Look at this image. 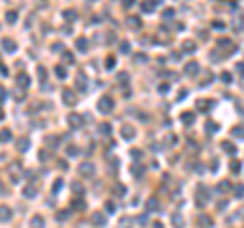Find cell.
Returning <instances> with one entry per match:
<instances>
[{"label":"cell","instance_id":"5","mask_svg":"<svg viewBox=\"0 0 244 228\" xmlns=\"http://www.w3.org/2000/svg\"><path fill=\"white\" fill-rule=\"evenodd\" d=\"M67 122H69L71 128H81V126H83V116H81V114H77V112H73V114H69Z\"/></svg>","mask_w":244,"mask_h":228},{"label":"cell","instance_id":"28","mask_svg":"<svg viewBox=\"0 0 244 228\" xmlns=\"http://www.w3.org/2000/svg\"><path fill=\"white\" fill-rule=\"evenodd\" d=\"M75 84H77V90L86 92V88H88V84H86V78H83V76H80V78H77V81H75Z\"/></svg>","mask_w":244,"mask_h":228},{"label":"cell","instance_id":"11","mask_svg":"<svg viewBox=\"0 0 244 228\" xmlns=\"http://www.w3.org/2000/svg\"><path fill=\"white\" fill-rule=\"evenodd\" d=\"M23 195H24V198H29V200H33V198L37 195V185H35V183H29V185H24Z\"/></svg>","mask_w":244,"mask_h":228},{"label":"cell","instance_id":"52","mask_svg":"<svg viewBox=\"0 0 244 228\" xmlns=\"http://www.w3.org/2000/svg\"><path fill=\"white\" fill-rule=\"evenodd\" d=\"M222 81L228 84V81H230V73H222Z\"/></svg>","mask_w":244,"mask_h":228},{"label":"cell","instance_id":"34","mask_svg":"<svg viewBox=\"0 0 244 228\" xmlns=\"http://www.w3.org/2000/svg\"><path fill=\"white\" fill-rule=\"evenodd\" d=\"M114 63H116V59L110 55L108 59H106V63H104V65H106V69H112V67H114Z\"/></svg>","mask_w":244,"mask_h":228},{"label":"cell","instance_id":"43","mask_svg":"<svg viewBox=\"0 0 244 228\" xmlns=\"http://www.w3.org/2000/svg\"><path fill=\"white\" fill-rule=\"evenodd\" d=\"M171 222L177 224V226H181V222H183V220H181V216H177V214H175V216H171Z\"/></svg>","mask_w":244,"mask_h":228},{"label":"cell","instance_id":"29","mask_svg":"<svg viewBox=\"0 0 244 228\" xmlns=\"http://www.w3.org/2000/svg\"><path fill=\"white\" fill-rule=\"evenodd\" d=\"M18 151H27L29 149V138H18Z\"/></svg>","mask_w":244,"mask_h":228},{"label":"cell","instance_id":"51","mask_svg":"<svg viewBox=\"0 0 244 228\" xmlns=\"http://www.w3.org/2000/svg\"><path fill=\"white\" fill-rule=\"evenodd\" d=\"M61 47H63L61 43H53V47H51V49H53V51H61Z\"/></svg>","mask_w":244,"mask_h":228},{"label":"cell","instance_id":"41","mask_svg":"<svg viewBox=\"0 0 244 228\" xmlns=\"http://www.w3.org/2000/svg\"><path fill=\"white\" fill-rule=\"evenodd\" d=\"M61 187H63V181H61V179H57V181L53 183V192H55V194H57V192L61 190Z\"/></svg>","mask_w":244,"mask_h":228},{"label":"cell","instance_id":"36","mask_svg":"<svg viewBox=\"0 0 244 228\" xmlns=\"http://www.w3.org/2000/svg\"><path fill=\"white\" fill-rule=\"evenodd\" d=\"M183 122H185V124H191V122H193V114H191V112L183 114Z\"/></svg>","mask_w":244,"mask_h":228},{"label":"cell","instance_id":"56","mask_svg":"<svg viewBox=\"0 0 244 228\" xmlns=\"http://www.w3.org/2000/svg\"><path fill=\"white\" fill-rule=\"evenodd\" d=\"M0 73H2V76H6V73H8V69L4 67V65H0Z\"/></svg>","mask_w":244,"mask_h":228},{"label":"cell","instance_id":"3","mask_svg":"<svg viewBox=\"0 0 244 228\" xmlns=\"http://www.w3.org/2000/svg\"><path fill=\"white\" fill-rule=\"evenodd\" d=\"M94 173H96V165H94L92 161H83V163H80V175L81 177H92Z\"/></svg>","mask_w":244,"mask_h":228},{"label":"cell","instance_id":"53","mask_svg":"<svg viewBox=\"0 0 244 228\" xmlns=\"http://www.w3.org/2000/svg\"><path fill=\"white\" fill-rule=\"evenodd\" d=\"M4 98H6V90H4V88H0V100H4Z\"/></svg>","mask_w":244,"mask_h":228},{"label":"cell","instance_id":"42","mask_svg":"<svg viewBox=\"0 0 244 228\" xmlns=\"http://www.w3.org/2000/svg\"><path fill=\"white\" fill-rule=\"evenodd\" d=\"M118 81H120V84H126L128 81V73H118Z\"/></svg>","mask_w":244,"mask_h":228},{"label":"cell","instance_id":"57","mask_svg":"<svg viewBox=\"0 0 244 228\" xmlns=\"http://www.w3.org/2000/svg\"><path fill=\"white\" fill-rule=\"evenodd\" d=\"M2 118H4V112H2V108H0V120H2Z\"/></svg>","mask_w":244,"mask_h":228},{"label":"cell","instance_id":"7","mask_svg":"<svg viewBox=\"0 0 244 228\" xmlns=\"http://www.w3.org/2000/svg\"><path fill=\"white\" fill-rule=\"evenodd\" d=\"M134 135H136V130H134L132 126L124 124L122 128H120V137L124 138V141H132V138H134Z\"/></svg>","mask_w":244,"mask_h":228},{"label":"cell","instance_id":"40","mask_svg":"<svg viewBox=\"0 0 244 228\" xmlns=\"http://www.w3.org/2000/svg\"><path fill=\"white\" fill-rule=\"evenodd\" d=\"M77 153H80V149H77V147H67V155H69V157L77 155Z\"/></svg>","mask_w":244,"mask_h":228},{"label":"cell","instance_id":"13","mask_svg":"<svg viewBox=\"0 0 244 228\" xmlns=\"http://www.w3.org/2000/svg\"><path fill=\"white\" fill-rule=\"evenodd\" d=\"M63 102L71 106V104H75V102H77V98H75V94H73L71 90H63Z\"/></svg>","mask_w":244,"mask_h":228},{"label":"cell","instance_id":"15","mask_svg":"<svg viewBox=\"0 0 244 228\" xmlns=\"http://www.w3.org/2000/svg\"><path fill=\"white\" fill-rule=\"evenodd\" d=\"M198 71H199V65L195 63V61H189V63L185 65V73L187 76H195Z\"/></svg>","mask_w":244,"mask_h":228},{"label":"cell","instance_id":"55","mask_svg":"<svg viewBox=\"0 0 244 228\" xmlns=\"http://www.w3.org/2000/svg\"><path fill=\"white\" fill-rule=\"evenodd\" d=\"M232 171H240V163H232Z\"/></svg>","mask_w":244,"mask_h":228},{"label":"cell","instance_id":"24","mask_svg":"<svg viewBox=\"0 0 244 228\" xmlns=\"http://www.w3.org/2000/svg\"><path fill=\"white\" fill-rule=\"evenodd\" d=\"M147 210H149V212H157V210H159V202H157L155 198H151V200L147 202Z\"/></svg>","mask_w":244,"mask_h":228},{"label":"cell","instance_id":"10","mask_svg":"<svg viewBox=\"0 0 244 228\" xmlns=\"http://www.w3.org/2000/svg\"><path fill=\"white\" fill-rule=\"evenodd\" d=\"M2 49H4L6 53H14V51H16V43L6 37V39H2Z\"/></svg>","mask_w":244,"mask_h":228},{"label":"cell","instance_id":"38","mask_svg":"<svg viewBox=\"0 0 244 228\" xmlns=\"http://www.w3.org/2000/svg\"><path fill=\"white\" fill-rule=\"evenodd\" d=\"M198 222H199V224H208V226L212 224V220H209L208 216H198Z\"/></svg>","mask_w":244,"mask_h":228},{"label":"cell","instance_id":"35","mask_svg":"<svg viewBox=\"0 0 244 228\" xmlns=\"http://www.w3.org/2000/svg\"><path fill=\"white\" fill-rule=\"evenodd\" d=\"M134 61H136V63H144V61H149V57L144 55V53H139V55L134 57Z\"/></svg>","mask_w":244,"mask_h":228},{"label":"cell","instance_id":"16","mask_svg":"<svg viewBox=\"0 0 244 228\" xmlns=\"http://www.w3.org/2000/svg\"><path fill=\"white\" fill-rule=\"evenodd\" d=\"M126 24L130 27V29L139 31V29H140V19H139V16H128V19H126Z\"/></svg>","mask_w":244,"mask_h":228},{"label":"cell","instance_id":"18","mask_svg":"<svg viewBox=\"0 0 244 228\" xmlns=\"http://www.w3.org/2000/svg\"><path fill=\"white\" fill-rule=\"evenodd\" d=\"M61 59H63V63H65V65H71V63H75V59H73V53H69V51H63V53H61Z\"/></svg>","mask_w":244,"mask_h":228},{"label":"cell","instance_id":"54","mask_svg":"<svg viewBox=\"0 0 244 228\" xmlns=\"http://www.w3.org/2000/svg\"><path fill=\"white\" fill-rule=\"evenodd\" d=\"M0 195H6V187L2 185V181H0Z\"/></svg>","mask_w":244,"mask_h":228},{"label":"cell","instance_id":"31","mask_svg":"<svg viewBox=\"0 0 244 228\" xmlns=\"http://www.w3.org/2000/svg\"><path fill=\"white\" fill-rule=\"evenodd\" d=\"M14 98H16V100H23V98H24V90H23V86H18V88L14 90Z\"/></svg>","mask_w":244,"mask_h":228},{"label":"cell","instance_id":"47","mask_svg":"<svg viewBox=\"0 0 244 228\" xmlns=\"http://www.w3.org/2000/svg\"><path fill=\"white\" fill-rule=\"evenodd\" d=\"M106 212H108V214L114 212V204H112V202H106Z\"/></svg>","mask_w":244,"mask_h":228},{"label":"cell","instance_id":"2","mask_svg":"<svg viewBox=\"0 0 244 228\" xmlns=\"http://www.w3.org/2000/svg\"><path fill=\"white\" fill-rule=\"evenodd\" d=\"M98 110L102 114H108L114 110V100L110 98V96H102L100 100H98Z\"/></svg>","mask_w":244,"mask_h":228},{"label":"cell","instance_id":"49","mask_svg":"<svg viewBox=\"0 0 244 228\" xmlns=\"http://www.w3.org/2000/svg\"><path fill=\"white\" fill-rule=\"evenodd\" d=\"M132 4H134V0H122V6H124V8H130Z\"/></svg>","mask_w":244,"mask_h":228},{"label":"cell","instance_id":"14","mask_svg":"<svg viewBox=\"0 0 244 228\" xmlns=\"http://www.w3.org/2000/svg\"><path fill=\"white\" fill-rule=\"evenodd\" d=\"M75 47H77V51L86 53V51H88V47H90V43H88V39H86V37H80V39L75 41Z\"/></svg>","mask_w":244,"mask_h":228},{"label":"cell","instance_id":"17","mask_svg":"<svg viewBox=\"0 0 244 228\" xmlns=\"http://www.w3.org/2000/svg\"><path fill=\"white\" fill-rule=\"evenodd\" d=\"M140 8H142V12H147V14L153 12L155 10V0H144V2L140 4Z\"/></svg>","mask_w":244,"mask_h":228},{"label":"cell","instance_id":"20","mask_svg":"<svg viewBox=\"0 0 244 228\" xmlns=\"http://www.w3.org/2000/svg\"><path fill=\"white\" fill-rule=\"evenodd\" d=\"M69 216H71L69 210H59L57 214H55V220H59V222H65V220H67Z\"/></svg>","mask_w":244,"mask_h":228},{"label":"cell","instance_id":"45","mask_svg":"<svg viewBox=\"0 0 244 228\" xmlns=\"http://www.w3.org/2000/svg\"><path fill=\"white\" fill-rule=\"evenodd\" d=\"M49 155H51V153H49L47 149H43V151L39 153V159H49Z\"/></svg>","mask_w":244,"mask_h":228},{"label":"cell","instance_id":"37","mask_svg":"<svg viewBox=\"0 0 244 228\" xmlns=\"http://www.w3.org/2000/svg\"><path fill=\"white\" fill-rule=\"evenodd\" d=\"M120 51H122V53H128V51H130V45H128V41H122V43H120Z\"/></svg>","mask_w":244,"mask_h":228},{"label":"cell","instance_id":"23","mask_svg":"<svg viewBox=\"0 0 244 228\" xmlns=\"http://www.w3.org/2000/svg\"><path fill=\"white\" fill-rule=\"evenodd\" d=\"M16 84H18V86H23V88H27V86H29V76H27V73H18Z\"/></svg>","mask_w":244,"mask_h":228},{"label":"cell","instance_id":"25","mask_svg":"<svg viewBox=\"0 0 244 228\" xmlns=\"http://www.w3.org/2000/svg\"><path fill=\"white\" fill-rule=\"evenodd\" d=\"M55 76H57L59 80H65V78H67V71H65V67H63V65H57V67H55Z\"/></svg>","mask_w":244,"mask_h":228},{"label":"cell","instance_id":"9","mask_svg":"<svg viewBox=\"0 0 244 228\" xmlns=\"http://www.w3.org/2000/svg\"><path fill=\"white\" fill-rule=\"evenodd\" d=\"M12 220V210L8 206H0V222H10Z\"/></svg>","mask_w":244,"mask_h":228},{"label":"cell","instance_id":"4","mask_svg":"<svg viewBox=\"0 0 244 228\" xmlns=\"http://www.w3.org/2000/svg\"><path fill=\"white\" fill-rule=\"evenodd\" d=\"M90 222H92L94 226H106V214L100 212V210H96V212L90 214Z\"/></svg>","mask_w":244,"mask_h":228},{"label":"cell","instance_id":"50","mask_svg":"<svg viewBox=\"0 0 244 228\" xmlns=\"http://www.w3.org/2000/svg\"><path fill=\"white\" fill-rule=\"evenodd\" d=\"M236 192H238L236 195H240V198H242V195H244V185H238V187H236Z\"/></svg>","mask_w":244,"mask_h":228},{"label":"cell","instance_id":"19","mask_svg":"<svg viewBox=\"0 0 244 228\" xmlns=\"http://www.w3.org/2000/svg\"><path fill=\"white\" fill-rule=\"evenodd\" d=\"M71 192H73L75 195H83L86 190H83V185H81L80 181H73V183H71Z\"/></svg>","mask_w":244,"mask_h":228},{"label":"cell","instance_id":"1","mask_svg":"<svg viewBox=\"0 0 244 228\" xmlns=\"http://www.w3.org/2000/svg\"><path fill=\"white\" fill-rule=\"evenodd\" d=\"M8 177H10L12 183H18L24 177V169H23V163L21 161H12L8 165Z\"/></svg>","mask_w":244,"mask_h":228},{"label":"cell","instance_id":"39","mask_svg":"<svg viewBox=\"0 0 244 228\" xmlns=\"http://www.w3.org/2000/svg\"><path fill=\"white\" fill-rule=\"evenodd\" d=\"M37 73H39V78H41V80H45L47 71H45V67H43V65H39V67H37Z\"/></svg>","mask_w":244,"mask_h":228},{"label":"cell","instance_id":"32","mask_svg":"<svg viewBox=\"0 0 244 228\" xmlns=\"http://www.w3.org/2000/svg\"><path fill=\"white\" fill-rule=\"evenodd\" d=\"M124 192H126V187H124V185H120V183L114 185V194H116V195H124Z\"/></svg>","mask_w":244,"mask_h":228},{"label":"cell","instance_id":"22","mask_svg":"<svg viewBox=\"0 0 244 228\" xmlns=\"http://www.w3.org/2000/svg\"><path fill=\"white\" fill-rule=\"evenodd\" d=\"M45 224V218L41 216V214H37V216L31 218V226H43Z\"/></svg>","mask_w":244,"mask_h":228},{"label":"cell","instance_id":"44","mask_svg":"<svg viewBox=\"0 0 244 228\" xmlns=\"http://www.w3.org/2000/svg\"><path fill=\"white\" fill-rule=\"evenodd\" d=\"M100 133H104V135H110V124H100Z\"/></svg>","mask_w":244,"mask_h":228},{"label":"cell","instance_id":"33","mask_svg":"<svg viewBox=\"0 0 244 228\" xmlns=\"http://www.w3.org/2000/svg\"><path fill=\"white\" fill-rule=\"evenodd\" d=\"M132 173H134V175H142V173H144V167H142V165H132Z\"/></svg>","mask_w":244,"mask_h":228},{"label":"cell","instance_id":"48","mask_svg":"<svg viewBox=\"0 0 244 228\" xmlns=\"http://www.w3.org/2000/svg\"><path fill=\"white\" fill-rule=\"evenodd\" d=\"M173 14H175V12L171 10V8H167V10L163 12V16H165V19H173Z\"/></svg>","mask_w":244,"mask_h":228},{"label":"cell","instance_id":"8","mask_svg":"<svg viewBox=\"0 0 244 228\" xmlns=\"http://www.w3.org/2000/svg\"><path fill=\"white\" fill-rule=\"evenodd\" d=\"M71 210H75V212H83V210H86V202H83L81 195H75V198L71 200Z\"/></svg>","mask_w":244,"mask_h":228},{"label":"cell","instance_id":"26","mask_svg":"<svg viewBox=\"0 0 244 228\" xmlns=\"http://www.w3.org/2000/svg\"><path fill=\"white\" fill-rule=\"evenodd\" d=\"M183 51H185V53H193V51H195V43H193V41H185V43H183Z\"/></svg>","mask_w":244,"mask_h":228},{"label":"cell","instance_id":"6","mask_svg":"<svg viewBox=\"0 0 244 228\" xmlns=\"http://www.w3.org/2000/svg\"><path fill=\"white\" fill-rule=\"evenodd\" d=\"M155 41H157V43H169V41H171V35H169V31H167L165 27H161V29L157 31V35H155Z\"/></svg>","mask_w":244,"mask_h":228},{"label":"cell","instance_id":"46","mask_svg":"<svg viewBox=\"0 0 244 228\" xmlns=\"http://www.w3.org/2000/svg\"><path fill=\"white\" fill-rule=\"evenodd\" d=\"M224 151H226V153H234L232 143H224Z\"/></svg>","mask_w":244,"mask_h":228},{"label":"cell","instance_id":"30","mask_svg":"<svg viewBox=\"0 0 244 228\" xmlns=\"http://www.w3.org/2000/svg\"><path fill=\"white\" fill-rule=\"evenodd\" d=\"M6 23H8V24H14V23H16V12H6Z\"/></svg>","mask_w":244,"mask_h":228},{"label":"cell","instance_id":"27","mask_svg":"<svg viewBox=\"0 0 244 228\" xmlns=\"http://www.w3.org/2000/svg\"><path fill=\"white\" fill-rule=\"evenodd\" d=\"M63 16H65V21H67V23H71V21H75V19H77L75 10H65V12H63Z\"/></svg>","mask_w":244,"mask_h":228},{"label":"cell","instance_id":"21","mask_svg":"<svg viewBox=\"0 0 244 228\" xmlns=\"http://www.w3.org/2000/svg\"><path fill=\"white\" fill-rule=\"evenodd\" d=\"M10 138H12V133L8 128H2V130H0V141H2V143H8Z\"/></svg>","mask_w":244,"mask_h":228},{"label":"cell","instance_id":"12","mask_svg":"<svg viewBox=\"0 0 244 228\" xmlns=\"http://www.w3.org/2000/svg\"><path fill=\"white\" fill-rule=\"evenodd\" d=\"M198 206H206L208 202V192H206V187H198Z\"/></svg>","mask_w":244,"mask_h":228}]
</instances>
